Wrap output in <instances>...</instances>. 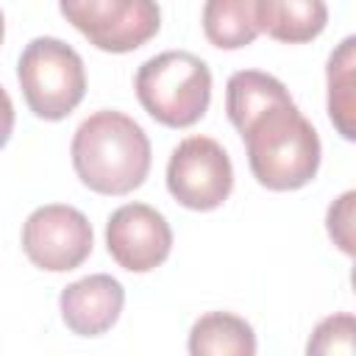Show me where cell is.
Returning a JSON list of instances; mask_svg holds the SVG:
<instances>
[{
	"label": "cell",
	"instance_id": "obj_7",
	"mask_svg": "<svg viewBox=\"0 0 356 356\" xmlns=\"http://www.w3.org/2000/svg\"><path fill=\"white\" fill-rule=\"evenodd\" d=\"M95 248L92 222L67 203H47L22 222V250L33 267L47 273H70L81 267Z\"/></svg>",
	"mask_w": 356,
	"mask_h": 356
},
{
	"label": "cell",
	"instance_id": "obj_14",
	"mask_svg": "<svg viewBox=\"0 0 356 356\" xmlns=\"http://www.w3.org/2000/svg\"><path fill=\"white\" fill-rule=\"evenodd\" d=\"M353 350H356V320L348 312L320 320L306 345V353H353Z\"/></svg>",
	"mask_w": 356,
	"mask_h": 356
},
{
	"label": "cell",
	"instance_id": "obj_5",
	"mask_svg": "<svg viewBox=\"0 0 356 356\" xmlns=\"http://www.w3.org/2000/svg\"><path fill=\"white\" fill-rule=\"evenodd\" d=\"M58 11L103 53H131L161 28L156 0H58Z\"/></svg>",
	"mask_w": 356,
	"mask_h": 356
},
{
	"label": "cell",
	"instance_id": "obj_9",
	"mask_svg": "<svg viewBox=\"0 0 356 356\" xmlns=\"http://www.w3.org/2000/svg\"><path fill=\"white\" fill-rule=\"evenodd\" d=\"M125 289L117 278L95 273L67 284L58 295V312L64 325L78 337L106 334L122 314Z\"/></svg>",
	"mask_w": 356,
	"mask_h": 356
},
{
	"label": "cell",
	"instance_id": "obj_4",
	"mask_svg": "<svg viewBox=\"0 0 356 356\" xmlns=\"http://www.w3.org/2000/svg\"><path fill=\"white\" fill-rule=\"evenodd\" d=\"M17 81L33 117L58 122L86 95V70L75 47L56 36H36L17 61Z\"/></svg>",
	"mask_w": 356,
	"mask_h": 356
},
{
	"label": "cell",
	"instance_id": "obj_13",
	"mask_svg": "<svg viewBox=\"0 0 356 356\" xmlns=\"http://www.w3.org/2000/svg\"><path fill=\"white\" fill-rule=\"evenodd\" d=\"M353 67H356V36H345L328 56L325 83H328V117L342 139H356V95H353Z\"/></svg>",
	"mask_w": 356,
	"mask_h": 356
},
{
	"label": "cell",
	"instance_id": "obj_16",
	"mask_svg": "<svg viewBox=\"0 0 356 356\" xmlns=\"http://www.w3.org/2000/svg\"><path fill=\"white\" fill-rule=\"evenodd\" d=\"M11 131H14V103H11L8 92L0 86V150L11 139Z\"/></svg>",
	"mask_w": 356,
	"mask_h": 356
},
{
	"label": "cell",
	"instance_id": "obj_15",
	"mask_svg": "<svg viewBox=\"0 0 356 356\" xmlns=\"http://www.w3.org/2000/svg\"><path fill=\"white\" fill-rule=\"evenodd\" d=\"M353 200H356V192L348 189L342 192L331 206H328V214H325V225H328V236L334 239V245L353 256Z\"/></svg>",
	"mask_w": 356,
	"mask_h": 356
},
{
	"label": "cell",
	"instance_id": "obj_2",
	"mask_svg": "<svg viewBox=\"0 0 356 356\" xmlns=\"http://www.w3.org/2000/svg\"><path fill=\"white\" fill-rule=\"evenodd\" d=\"M70 156L81 184L111 197L139 189L153 161L145 128L114 108H100L75 128Z\"/></svg>",
	"mask_w": 356,
	"mask_h": 356
},
{
	"label": "cell",
	"instance_id": "obj_12",
	"mask_svg": "<svg viewBox=\"0 0 356 356\" xmlns=\"http://www.w3.org/2000/svg\"><path fill=\"white\" fill-rule=\"evenodd\" d=\"M203 33L220 50H239L256 42L259 0H206L203 3Z\"/></svg>",
	"mask_w": 356,
	"mask_h": 356
},
{
	"label": "cell",
	"instance_id": "obj_8",
	"mask_svg": "<svg viewBox=\"0 0 356 356\" xmlns=\"http://www.w3.org/2000/svg\"><path fill=\"white\" fill-rule=\"evenodd\" d=\"M108 256L128 273H150L167 261L172 250V228L167 217L147 203H125L106 222Z\"/></svg>",
	"mask_w": 356,
	"mask_h": 356
},
{
	"label": "cell",
	"instance_id": "obj_3",
	"mask_svg": "<svg viewBox=\"0 0 356 356\" xmlns=\"http://www.w3.org/2000/svg\"><path fill=\"white\" fill-rule=\"evenodd\" d=\"M142 108L167 128H189L209 111L211 70L189 50H164L139 64L134 78Z\"/></svg>",
	"mask_w": 356,
	"mask_h": 356
},
{
	"label": "cell",
	"instance_id": "obj_17",
	"mask_svg": "<svg viewBox=\"0 0 356 356\" xmlns=\"http://www.w3.org/2000/svg\"><path fill=\"white\" fill-rule=\"evenodd\" d=\"M3 36H6V19H3V11H0V44H3Z\"/></svg>",
	"mask_w": 356,
	"mask_h": 356
},
{
	"label": "cell",
	"instance_id": "obj_1",
	"mask_svg": "<svg viewBox=\"0 0 356 356\" xmlns=\"http://www.w3.org/2000/svg\"><path fill=\"white\" fill-rule=\"evenodd\" d=\"M253 178L270 192H292L314 181L323 159L314 125L300 114L292 95L273 100L239 128Z\"/></svg>",
	"mask_w": 356,
	"mask_h": 356
},
{
	"label": "cell",
	"instance_id": "obj_10",
	"mask_svg": "<svg viewBox=\"0 0 356 356\" xmlns=\"http://www.w3.org/2000/svg\"><path fill=\"white\" fill-rule=\"evenodd\" d=\"M325 0H259V28L284 44H306L325 31Z\"/></svg>",
	"mask_w": 356,
	"mask_h": 356
},
{
	"label": "cell",
	"instance_id": "obj_11",
	"mask_svg": "<svg viewBox=\"0 0 356 356\" xmlns=\"http://www.w3.org/2000/svg\"><path fill=\"white\" fill-rule=\"evenodd\" d=\"M186 350L192 356H253L256 334L239 314L209 312L192 323Z\"/></svg>",
	"mask_w": 356,
	"mask_h": 356
},
{
	"label": "cell",
	"instance_id": "obj_6",
	"mask_svg": "<svg viewBox=\"0 0 356 356\" xmlns=\"http://www.w3.org/2000/svg\"><path fill=\"white\" fill-rule=\"evenodd\" d=\"M234 189V164L228 150L211 136L181 139L167 161V192L192 211L220 209Z\"/></svg>",
	"mask_w": 356,
	"mask_h": 356
}]
</instances>
